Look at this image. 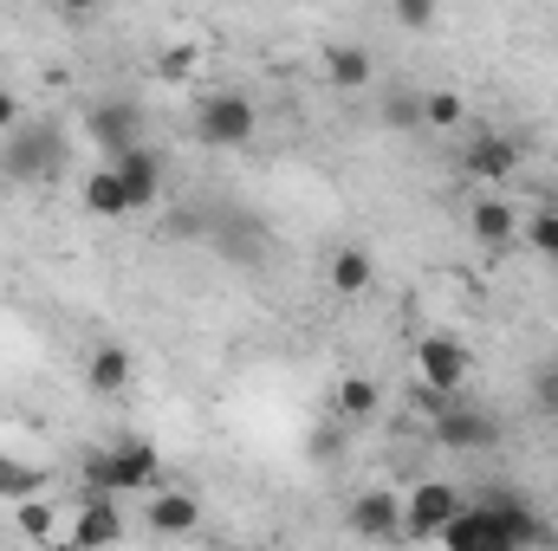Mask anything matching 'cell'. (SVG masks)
<instances>
[{"label":"cell","mask_w":558,"mask_h":551,"mask_svg":"<svg viewBox=\"0 0 558 551\" xmlns=\"http://www.w3.org/2000/svg\"><path fill=\"white\" fill-rule=\"evenodd\" d=\"M85 480H92V493L124 500V493H149V487L162 480V461H156L149 441H118V448H98V454L85 461Z\"/></svg>","instance_id":"1"},{"label":"cell","mask_w":558,"mask_h":551,"mask_svg":"<svg viewBox=\"0 0 558 551\" xmlns=\"http://www.w3.org/2000/svg\"><path fill=\"white\" fill-rule=\"evenodd\" d=\"M0 169H7L13 182H52V175L65 169V131L20 118V124L0 137Z\"/></svg>","instance_id":"2"},{"label":"cell","mask_w":558,"mask_h":551,"mask_svg":"<svg viewBox=\"0 0 558 551\" xmlns=\"http://www.w3.org/2000/svg\"><path fill=\"white\" fill-rule=\"evenodd\" d=\"M260 131V111H254V98H241V91H208L202 105H195V143L202 149H247Z\"/></svg>","instance_id":"3"},{"label":"cell","mask_w":558,"mask_h":551,"mask_svg":"<svg viewBox=\"0 0 558 551\" xmlns=\"http://www.w3.org/2000/svg\"><path fill=\"white\" fill-rule=\"evenodd\" d=\"M428 421H435V448H448V454H474V448L500 441V415L468 409V403H441Z\"/></svg>","instance_id":"4"},{"label":"cell","mask_w":558,"mask_h":551,"mask_svg":"<svg viewBox=\"0 0 558 551\" xmlns=\"http://www.w3.org/2000/svg\"><path fill=\"white\" fill-rule=\"evenodd\" d=\"M441 546H454V551H513L507 546V526H500V513L487 506V500H468L441 532H435Z\"/></svg>","instance_id":"5"},{"label":"cell","mask_w":558,"mask_h":551,"mask_svg":"<svg viewBox=\"0 0 558 551\" xmlns=\"http://www.w3.org/2000/svg\"><path fill=\"white\" fill-rule=\"evenodd\" d=\"M416 370H422V383L428 390H441V396H454L461 383H468V344L461 338H448V331H435V338H422L416 344Z\"/></svg>","instance_id":"6"},{"label":"cell","mask_w":558,"mask_h":551,"mask_svg":"<svg viewBox=\"0 0 558 551\" xmlns=\"http://www.w3.org/2000/svg\"><path fill=\"white\" fill-rule=\"evenodd\" d=\"M85 137L98 143L105 156H124L131 143H143V111L131 98H105V105L85 111Z\"/></svg>","instance_id":"7"},{"label":"cell","mask_w":558,"mask_h":551,"mask_svg":"<svg viewBox=\"0 0 558 551\" xmlns=\"http://www.w3.org/2000/svg\"><path fill=\"white\" fill-rule=\"evenodd\" d=\"M461 506H468V500H461L448 480H422L416 493L403 500V532H410V539H435V532H441Z\"/></svg>","instance_id":"8"},{"label":"cell","mask_w":558,"mask_h":551,"mask_svg":"<svg viewBox=\"0 0 558 551\" xmlns=\"http://www.w3.org/2000/svg\"><path fill=\"white\" fill-rule=\"evenodd\" d=\"M461 169L474 175V182H487V188H500L513 169H520V143L500 137V131H481V137H468L461 149Z\"/></svg>","instance_id":"9"},{"label":"cell","mask_w":558,"mask_h":551,"mask_svg":"<svg viewBox=\"0 0 558 551\" xmlns=\"http://www.w3.org/2000/svg\"><path fill=\"white\" fill-rule=\"evenodd\" d=\"M481 500L500 513V526H507V546H513V551H520V546H558V532L539 519V513H533V506H526V500H520V493H507V487H487Z\"/></svg>","instance_id":"10"},{"label":"cell","mask_w":558,"mask_h":551,"mask_svg":"<svg viewBox=\"0 0 558 551\" xmlns=\"http://www.w3.org/2000/svg\"><path fill=\"white\" fill-rule=\"evenodd\" d=\"M105 162L118 169V182H124V195H131V215L162 195V156H156L149 143H131L124 156H105Z\"/></svg>","instance_id":"11"},{"label":"cell","mask_w":558,"mask_h":551,"mask_svg":"<svg viewBox=\"0 0 558 551\" xmlns=\"http://www.w3.org/2000/svg\"><path fill=\"white\" fill-rule=\"evenodd\" d=\"M65 539H72V546H118V539H124L118 500H111V493H92V500L78 506V519L65 526Z\"/></svg>","instance_id":"12"},{"label":"cell","mask_w":558,"mask_h":551,"mask_svg":"<svg viewBox=\"0 0 558 551\" xmlns=\"http://www.w3.org/2000/svg\"><path fill=\"white\" fill-rule=\"evenodd\" d=\"M351 532H357V539H403V500H397V493H364V500H351Z\"/></svg>","instance_id":"13"},{"label":"cell","mask_w":558,"mask_h":551,"mask_svg":"<svg viewBox=\"0 0 558 551\" xmlns=\"http://www.w3.org/2000/svg\"><path fill=\"white\" fill-rule=\"evenodd\" d=\"M131 377H137V364H131L124 344H98V351H92V390H98V396H124Z\"/></svg>","instance_id":"14"},{"label":"cell","mask_w":558,"mask_h":551,"mask_svg":"<svg viewBox=\"0 0 558 551\" xmlns=\"http://www.w3.org/2000/svg\"><path fill=\"white\" fill-rule=\"evenodd\" d=\"M85 208H92V215H105V221H124V215H131V195H124V182H118V169H111V162L85 175Z\"/></svg>","instance_id":"15"},{"label":"cell","mask_w":558,"mask_h":551,"mask_svg":"<svg viewBox=\"0 0 558 551\" xmlns=\"http://www.w3.org/2000/svg\"><path fill=\"white\" fill-rule=\"evenodd\" d=\"M325 72H331L338 91H364V85L377 78V65H371L364 46H331V52H325Z\"/></svg>","instance_id":"16"},{"label":"cell","mask_w":558,"mask_h":551,"mask_svg":"<svg viewBox=\"0 0 558 551\" xmlns=\"http://www.w3.org/2000/svg\"><path fill=\"white\" fill-rule=\"evenodd\" d=\"M371 279H377V267H371V254H364V247H338V254H331V292L364 298V292H371Z\"/></svg>","instance_id":"17"},{"label":"cell","mask_w":558,"mask_h":551,"mask_svg":"<svg viewBox=\"0 0 558 551\" xmlns=\"http://www.w3.org/2000/svg\"><path fill=\"white\" fill-rule=\"evenodd\" d=\"M149 526L156 532H195L202 526V506L189 493H162V500H149Z\"/></svg>","instance_id":"18"},{"label":"cell","mask_w":558,"mask_h":551,"mask_svg":"<svg viewBox=\"0 0 558 551\" xmlns=\"http://www.w3.org/2000/svg\"><path fill=\"white\" fill-rule=\"evenodd\" d=\"M513 234H520V221H513V208H507V201H474V241L507 247Z\"/></svg>","instance_id":"19"},{"label":"cell","mask_w":558,"mask_h":551,"mask_svg":"<svg viewBox=\"0 0 558 551\" xmlns=\"http://www.w3.org/2000/svg\"><path fill=\"white\" fill-rule=\"evenodd\" d=\"M384 124H390V131H416L422 124V98L410 85H390V91H384Z\"/></svg>","instance_id":"20"},{"label":"cell","mask_w":558,"mask_h":551,"mask_svg":"<svg viewBox=\"0 0 558 551\" xmlns=\"http://www.w3.org/2000/svg\"><path fill=\"white\" fill-rule=\"evenodd\" d=\"M377 396H384V390H377L371 377H344V383H338V415H351V421H364V415L377 409Z\"/></svg>","instance_id":"21"},{"label":"cell","mask_w":558,"mask_h":551,"mask_svg":"<svg viewBox=\"0 0 558 551\" xmlns=\"http://www.w3.org/2000/svg\"><path fill=\"white\" fill-rule=\"evenodd\" d=\"M46 487V474L39 467H26V461H7L0 454V500H26V493H39Z\"/></svg>","instance_id":"22"},{"label":"cell","mask_w":558,"mask_h":551,"mask_svg":"<svg viewBox=\"0 0 558 551\" xmlns=\"http://www.w3.org/2000/svg\"><path fill=\"white\" fill-rule=\"evenodd\" d=\"M461 111H468V105H461L454 91H422V124H428V131H454Z\"/></svg>","instance_id":"23"},{"label":"cell","mask_w":558,"mask_h":551,"mask_svg":"<svg viewBox=\"0 0 558 551\" xmlns=\"http://www.w3.org/2000/svg\"><path fill=\"white\" fill-rule=\"evenodd\" d=\"M20 532H26V539H52V506L26 493V500H20Z\"/></svg>","instance_id":"24"},{"label":"cell","mask_w":558,"mask_h":551,"mask_svg":"<svg viewBox=\"0 0 558 551\" xmlns=\"http://www.w3.org/2000/svg\"><path fill=\"white\" fill-rule=\"evenodd\" d=\"M397 7V20L410 26V33H422V26H435V13H441V0H390Z\"/></svg>","instance_id":"25"},{"label":"cell","mask_w":558,"mask_h":551,"mask_svg":"<svg viewBox=\"0 0 558 551\" xmlns=\"http://www.w3.org/2000/svg\"><path fill=\"white\" fill-rule=\"evenodd\" d=\"M533 247H539L546 260H558V215H539V221H533Z\"/></svg>","instance_id":"26"},{"label":"cell","mask_w":558,"mask_h":551,"mask_svg":"<svg viewBox=\"0 0 558 551\" xmlns=\"http://www.w3.org/2000/svg\"><path fill=\"white\" fill-rule=\"evenodd\" d=\"M533 396H539V409H546V415H558V364L533 377Z\"/></svg>","instance_id":"27"},{"label":"cell","mask_w":558,"mask_h":551,"mask_svg":"<svg viewBox=\"0 0 558 551\" xmlns=\"http://www.w3.org/2000/svg\"><path fill=\"white\" fill-rule=\"evenodd\" d=\"M189 72H195L189 52H162V78H189Z\"/></svg>","instance_id":"28"},{"label":"cell","mask_w":558,"mask_h":551,"mask_svg":"<svg viewBox=\"0 0 558 551\" xmlns=\"http://www.w3.org/2000/svg\"><path fill=\"white\" fill-rule=\"evenodd\" d=\"M169 234H175V241H202V215H175Z\"/></svg>","instance_id":"29"},{"label":"cell","mask_w":558,"mask_h":551,"mask_svg":"<svg viewBox=\"0 0 558 551\" xmlns=\"http://www.w3.org/2000/svg\"><path fill=\"white\" fill-rule=\"evenodd\" d=\"M13 124H20V98H13V91H0V137H7Z\"/></svg>","instance_id":"30"},{"label":"cell","mask_w":558,"mask_h":551,"mask_svg":"<svg viewBox=\"0 0 558 551\" xmlns=\"http://www.w3.org/2000/svg\"><path fill=\"white\" fill-rule=\"evenodd\" d=\"M98 7H105V0H59L65 20H85V13H98Z\"/></svg>","instance_id":"31"}]
</instances>
